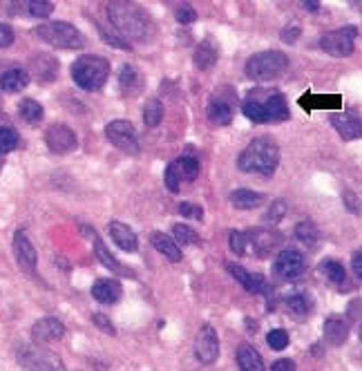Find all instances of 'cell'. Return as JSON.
Wrapping results in <instances>:
<instances>
[{"mask_svg": "<svg viewBox=\"0 0 362 371\" xmlns=\"http://www.w3.org/2000/svg\"><path fill=\"white\" fill-rule=\"evenodd\" d=\"M356 36H358V29L354 25L340 27V29H334V32L322 36L320 47L325 49L329 56L347 58L354 54V49H356Z\"/></svg>", "mask_w": 362, "mask_h": 371, "instance_id": "cell-7", "label": "cell"}, {"mask_svg": "<svg viewBox=\"0 0 362 371\" xmlns=\"http://www.w3.org/2000/svg\"><path fill=\"white\" fill-rule=\"evenodd\" d=\"M107 76H110V63L101 56L87 54V56L76 58L72 63L74 83L80 89H85V92H98V89L105 85Z\"/></svg>", "mask_w": 362, "mask_h": 371, "instance_id": "cell-3", "label": "cell"}, {"mask_svg": "<svg viewBox=\"0 0 362 371\" xmlns=\"http://www.w3.org/2000/svg\"><path fill=\"white\" fill-rule=\"evenodd\" d=\"M351 268H354V273L358 279H362V248L356 250V255L351 257Z\"/></svg>", "mask_w": 362, "mask_h": 371, "instance_id": "cell-49", "label": "cell"}, {"mask_svg": "<svg viewBox=\"0 0 362 371\" xmlns=\"http://www.w3.org/2000/svg\"><path fill=\"white\" fill-rule=\"evenodd\" d=\"M288 67V58L282 52H261L253 54L246 61V74L253 81H273L282 76Z\"/></svg>", "mask_w": 362, "mask_h": 371, "instance_id": "cell-5", "label": "cell"}, {"mask_svg": "<svg viewBox=\"0 0 362 371\" xmlns=\"http://www.w3.org/2000/svg\"><path fill=\"white\" fill-rule=\"evenodd\" d=\"M197 177H199V159L179 157L177 162L168 164L166 168V188L170 193H179L181 182H195Z\"/></svg>", "mask_w": 362, "mask_h": 371, "instance_id": "cell-9", "label": "cell"}, {"mask_svg": "<svg viewBox=\"0 0 362 371\" xmlns=\"http://www.w3.org/2000/svg\"><path fill=\"white\" fill-rule=\"evenodd\" d=\"M270 371H295V363L291 358H279L273 363Z\"/></svg>", "mask_w": 362, "mask_h": 371, "instance_id": "cell-47", "label": "cell"}, {"mask_svg": "<svg viewBox=\"0 0 362 371\" xmlns=\"http://www.w3.org/2000/svg\"><path fill=\"white\" fill-rule=\"evenodd\" d=\"M107 230H110V235H112L114 244L121 250H126V253H135L137 246H139V237H137V233L128 224H123V222H110Z\"/></svg>", "mask_w": 362, "mask_h": 371, "instance_id": "cell-17", "label": "cell"}, {"mask_svg": "<svg viewBox=\"0 0 362 371\" xmlns=\"http://www.w3.org/2000/svg\"><path fill=\"white\" fill-rule=\"evenodd\" d=\"M173 239H175V242H179V244H186V246L199 244V235L186 224H175L173 226Z\"/></svg>", "mask_w": 362, "mask_h": 371, "instance_id": "cell-36", "label": "cell"}, {"mask_svg": "<svg viewBox=\"0 0 362 371\" xmlns=\"http://www.w3.org/2000/svg\"><path fill=\"white\" fill-rule=\"evenodd\" d=\"M266 343H268L270 349L282 351V349H286V347H288V334H286L284 329H273V331H268Z\"/></svg>", "mask_w": 362, "mask_h": 371, "instance_id": "cell-39", "label": "cell"}, {"mask_svg": "<svg viewBox=\"0 0 362 371\" xmlns=\"http://www.w3.org/2000/svg\"><path fill=\"white\" fill-rule=\"evenodd\" d=\"M45 144H47V148L52 150V153H56V155L72 153V150L78 146L76 135H74L67 126H63V123H54L52 128H47Z\"/></svg>", "mask_w": 362, "mask_h": 371, "instance_id": "cell-12", "label": "cell"}, {"mask_svg": "<svg viewBox=\"0 0 362 371\" xmlns=\"http://www.w3.org/2000/svg\"><path fill=\"white\" fill-rule=\"evenodd\" d=\"M345 199H347V206L349 208H354V210H358V206H356V202H354V193H345Z\"/></svg>", "mask_w": 362, "mask_h": 371, "instance_id": "cell-50", "label": "cell"}, {"mask_svg": "<svg viewBox=\"0 0 362 371\" xmlns=\"http://www.w3.org/2000/svg\"><path fill=\"white\" fill-rule=\"evenodd\" d=\"M65 336V325L60 322L56 318H43L38 320L32 329V338L36 345H49V343H56Z\"/></svg>", "mask_w": 362, "mask_h": 371, "instance_id": "cell-16", "label": "cell"}, {"mask_svg": "<svg viewBox=\"0 0 362 371\" xmlns=\"http://www.w3.org/2000/svg\"><path fill=\"white\" fill-rule=\"evenodd\" d=\"M195 18H197V12L193 7H179L177 9V21L181 25H188V23H195Z\"/></svg>", "mask_w": 362, "mask_h": 371, "instance_id": "cell-45", "label": "cell"}, {"mask_svg": "<svg viewBox=\"0 0 362 371\" xmlns=\"http://www.w3.org/2000/svg\"><path fill=\"white\" fill-rule=\"evenodd\" d=\"M179 213L184 217H190V219H204V208L197 204H181Z\"/></svg>", "mask_w": 362, "mask_h": 371, "instance_id": "cell-43", "label": "cell"}, {"mask_svg": "<svg viewBox=\"0 0 362 371\" xmlns=\"http://www.w3.org/2000/svg\"><path fill=\"white\" fill-rule=\"evenodd\" d=\"M150 242H153V246L166 259H170V262H181V257H184L179 246H177V242L173 239V235H166V233H161V230H155V233L150 235Z\"/></svg>", "mask_w": 362, "mask_h": 371, "instance_id": "cell-24", "label": "cell"}, {"mask_svg": "<svg viewBox=\"0 0 362 371\" xmlns=\"http://www.w3.org/2000/svg\"><path fill=\"white\" fill-rule=\"evenodd\" d=\"M18 360L20 365L27 367L29 371H65L60 358L54 351L45 349L43 345H27L18 349Z\"/></svg>", "mask_w": 362, "mask_h": 371, "instance_id": "cell-6", "label": "cell"}, {"mask_svg": "<svg viewBox=\"0 0 362 371\" xmlns=\"http://www.w3.org/2000/svg\"><path fill=\"white\" fill-rule=\"evenodd\" d=\"M248 242L253 246L257 257H266L270 250H275L279 244V235L273 233V230H253L248 235Z\"/></svg>", "mask_w": 362, "mask_h": 371, "instance_id": "cell-20", "label": "cell"}, {"mask_svg": "<svg viewBox=\"0 0 362 371\" xmlns=\"http://www.w3.org/2000/svg\"><path fill=\"white\" fill-rule=\"evenodd\" d=\"M331 126L345 141H354L362 137V121L354 112H331Z\"/></svg>", "mask_w": 362, "mask_h": 371, "instance_id": "cell-15", "label": "cell"}, {"mask_svg": "<svg viewBox=\"0 0 362 371\" xmlns=\"http://www.w3.org/2000/svg\"><path fill=\"white\" fill-rule=\"evenodd\" d=\"M27 83H29V72H25V69H20V67L7 69V72L0 76V87H3L5 92H9V94L25 89Z\"/></svg>", "mask_w": 362, "mask_h": 371, "instance_id": "cell-28", "label": "cell"}, {"mask_svg": "<svg viewBox=\"0 0 362 371\" xmlns=\"http://www.w3.org/2000/svg\"><path fill=\"white\" fill-rule=\"evenodd\" d=\"M286 307L293 311V313H298V316H304L307 311H309V300L302 295V293H298V295H291L288 300H286Z\"/></svg>", "mask_w": 362, "mask_h": 371, "instance_id": "cell-41", "label": "cell"}, {"mask_svg": "<svg viewBox=\"0 0 362 371\" xmlns=\"http://www.w3.org/2000/svg\"><path fill=\"white\" fill-rule=\"evenodd\" d=\"M304 7L309 9V12H318V3H316V0H304Z\"/></svg>", "mask_w": 362, "mask_h": 371, "instance_id": "cell-51", "label": "cell"}, {"mask_svg": "<svg viewBox=\"0 0 362 371\" xmlns=\"http://www.w3.org/2000/svg\"><path fill=\"white\" fill-rule=\"evenodd\" d=\"M228 244H230V250H233L235 255H244L246 246H248V235L241 233V230H233L228 237Z\"/></svg>", "mask_w": 362, "mask_h": 371, "instance_id": "cell-40", "label": "cell"}, {"mask_svg": "<svg viewBox=\"0 0 362 371\" xmlns=\"http://www.w3.org/2000/svg\"><path fill=\"white\" fill-rule=\"evenodd\" d=\"M29 69H32L40 81H54L56 72H58V63L47 54H36L32 58V65H29Z\"/></svg>", "mask_w": 362, "mask_h": 371, "instance_id": "cell-27", "label": "cell"}, {"mask_svg": "<svg viewBox=\"0 0 362 371\" xmlns=\"http://www.w3.org/2000/svg\"><path fill=\"white\" fill-rule=\"evenodd\" d=\"M325 338H327V343L336 347L345 345L349 338V325L342 318H329L325 325Z\"/></svg>", "mask_w": 362, "mask_h": 371, "instance_id": "cell-29", "label": "cell"}, {"mask_svg": "<svg viewBox=\"0 0 362 371\" xmlns=\"http://www.w3.org/2000/svg\"><path fill=\"white\" fill-rule=\"evenodd\" d=\"M320 273L325 275L331 284H342L347 277V270L345 266H342L340 262H334V259H327V262L320 264Z\"/></svg>", "mask_w": 362, "mask_h": 371, "instance_id": "cell-35", "label": "cell"}, {"mask_svg": "<svg viewBox=\"0 0 362 371\" xmlns=\"http://www.w3.org/2000/svg\"><path fill=\"white\" fill-rule=\"evenodd\" d=\"M279 164V148L270 137H259L253 139L237 159L239 170L244 173H253L261 177H270L275 173V168Z\"/></svg>", "mask_w": 362, "mask_h": 371, "instance_id": "cell-2", "label": "cell"}, {"mask_svg": "<svg viewBox=\"0 0 362 371\" xmlns=\"http://www.w3.org/2000/svg\"><path fill=\"white\" fill-rule=\"evenodd\" d=\"M298 36H300V27L298 25H288L284 32H282V41H284V43H293Z\"/></svg>", "mask_w": 362, "mask_h": 371, "instance_id": "cell-48", "label": "cell"}, {"mask_svg": "<svg viewBox=\"0 0 362 371\" xmlns=\"http://www.w3.org/2000/svg\"><path fill=\"white\" fill-rule=\"evenodd\" d=\"M284 213H286V204L282 202V199H275V202L270 204L268 213H266V222L268 224H277L279 219L284 217Z\"/></svg>", "mask_w": 362, "mask_h": 371, "instance_id": "cell-42", "label": "cell"}, {"mask_svg": "<svg viewBox=\"0 0 362 371\" xmlns=\"http://www.w3.org/2000/svg\"><path fill=\"white\" fill-rule=\"evenodd\" d=\"M94 255L98 257L101 264L107 266L110 270H114V273H119V275H132L123 264L119 262V259L112 257V253H110V250L105 248V244L101 242V239H94Z\"/></svg>", "mask_w": 362, "mask_h": 371, "instance_id": "cell-32", "label": "cell"}, {"mask_svg": "<svg viewBox=\"0 0 362 371\" xmlns=\"http://www.w3.org/2000/svg\"><path fill=\"white\" fill-rule=\"evenodd\" d=\"M161 121H164V103L159 98H150L144 107V123L148 128H157Z\"/></svg>", "mask_w": 362, "mask_h": 371, "instance_id": "cell-34", "label": "cell"}, {"mask_svg": "<svg viewBox=\"0 0 362 371\" xmlns=\"http://www.w3.org/2000/svg\"><path fill=\"white\" fill-rule=\"evenodd\" d=\"M34 34L43 43L52 45L56 49H80L85 45L83 34H80L72 23H65V21L43 23L34 29Z\"/></svg>", "mask_w": 362, "mask_h": 371, "instance_id": "cell-4", "label": "cell"}, {"mask_svg": "<svg viewBox=\"0 0 362 371\" xmlns=\"http://www.w3.org/2000/svg\"><path fill=\"white\" fill-rule=\"evenodd\" d=\"M18 146V132L14 128H0V155H7Z\"/></svg>", "mask_w": 362, "mask_h": 371, "instance_id": "cell-38", "label": "cell"}, {"mask_svg": "<svg viewBox=\"0 0 362 371\" xmlns=\"http://www.w3.org/2000/svg\"><path fill=\"white\" fill-rule=\"evenodd\" d=\"M9 12L14 14H25V16H32V18H47L49 14L54 12V5L47 3V0H20V3H14L9 7Z\"/></svg>", "mask_w": 362, "mask_h": 371, "instance_id": "cell-23", "label": "cell"}, {"mask_svg": "<svg viewBox=\"0 0 362 371\" xmlns=\"http://www.w3.org/2000/svg\"><path fill=\"white\" fill-rule=\"evenodd\" d=\"M241 112H244L246 119H250L253 123H268V114H266V107H264V101L255 94H250L244 103H241Z\"/></svg>", "mask_w": 362, "mask_h": 371, "instance_id": "cell-30", "label": "cell"}, {"mask_svg": "<svg viewBox=\"0 0 362 371\" xmlns=\"http://www.w3.org/2000/svg\"><path fill=\"white\" fill-rule=\"evenodd\" d=\"M217 56H219L217 45H215V41H210V38H208V41H204L195 49V65L199 69H208V67H213L217 63Z\"/></svg>", "mask_w": 362, "mask_h": 371, "instance_id": "cell-31", "label": "cell"}, {"mask_svg": "<svg viewBox=\"0 0 362 371\" xmlns=\"http://www.w3.org/2000/svg\"><path fill=\"white\" fill-rule=\"evenodd\" d=\"M264 202H266L264 195L255 193V190H248V188H239L230 193V204L239 210H253V208H259Z\"/></svg>", "mask_w": 362, "mask_h": 371, "instance_id": "cell-26", "label": "cell"}, {"mask_svg": "<svg viewBox=\"0 0 362 371\" xmlns=\"http://www.w3.org/2000/svg\"><path fill=\"white\" fill-rule=\"evenodd\" d=\"M12 43H14V29L5 23H0V47H9Z\"/></svg>", "mask_w": 362, "mask_h": 371, "instance_id": "cell-46", "label": "cell"}, {"mask_svg": "<svg viewBox=\"0 0 362 371\" xmlns=\"http://www.w3.org/2000/svg\"><path fill=\"white\" fill-rule=\"evenodd\" d=\"M18 112H20V117H23L27 123H32V126L43 121V114H45L43 112V105H40L38 101H34V98H25V101H20Z\"/></svg>", "mask_w": 362, "mask_h": 371, "instance_id": "cell-33", "label": "cell"}, {"mask_svg": "<svg viewBox=\"0 0 362 371\" xmlns=\"http://www.w3.org/2000/svg\"><path fill=\"white\" fill-rule=\"evenodd\" d=\"M195 356L201 365H213L219 358V338L210 325H201L195 338Z\"/></svg>", "mask_w": 362, "mask_h": 371, "instance_id": "cell-11", "label": "cell"}, {"mask_svg": "<svg viewBox=\"0 0 362 371\" xmlns=\"http://www.w3.org/2000/svg\"><path fill=\"white\" fill-rule=\"evenodd\" d=\"M261 101H264L266 107V114H268V121H286L288 119V105H286V98L282 96L275 89H268V92L261 96Z\"/></svg>", "mask_w": 362, "mask_h": 371, "instance_id": "cell-21", "label": "cell"}, {"mask_svg": "<svg viewBox=\"0 0 362 371\" xmlns=\"http://www.w3.org/2000/svg\"><path fill=\"white\" fill-rule=\"evenodd\" d=\"M237 96L233 87H217L208 101V119L217 126H228L233 121V110H235Z\"/></svg>", "mask_w": 362, "mask_h": 371, "instance_id": "cell-8", "label": "cell"}, {"mask_svg": "<svg viewBox=\"0 0 362 371\" xmlns=\"http://www.w3.org/2000/svg\"><path fill=\"white\" fill-rule=\"evenodd\" d=\"M295 237L300 239L302 244L313 246L318 242V228L311 222H302V224L295 226Z\"/></svg>", "mask_w": 362, "mask_h": 371, "instance_id": "cell-37", "label": "cell"}, {"mask_svg": "<svg viewBox=\"0 0 362 371\" xmlns=\"http://www.w3.org/2000/svg\"><path fill=\"white\" fill-rule=\"evenodd\" d=\"M304 266H307V262H304V255L302 253H298V250H282L273 264V270L282 279H295L302 275Z\"/></svg>", "mask_w": 362, "mask_h": 371, "instance_id": "cell-13", "label": "cell"}, {"mask_svg": "<svg viewBox=\"0 0 362 371\" xmlns=\"http://www.w3.org/2000/svg\"><path fill=\"white\" fill-rule=\"evenodd\" d=\"M226 268L230 270V275H233V277L237 279V282L248 291V293H261V291L266 288V279H264V275L250 273V270L241 268V266H237V264H226Z\"/></svg>", "mask_w": 362, "mask_h": 371, "instance_id": "cell-19", "label": "cell"}, {"mask_svg": "<svg viewBox=\"0 0 362 371\" xmlns=\"http://www.w3.org/2000/svg\"><path fill=\"white\" fill-rule=\"evenodd\" d=\"M237 365L241 371H264V360L257 354V349L248 343H241L237 347Z\"/></svg>", "mask_w": 362, "mask_h": 371, "instance_id": "cell-25", "label": "cell"}, {"mask_svg": "<svg viewBox=\"0 0 362 371\" xmlns=\"http://www.w3.org/2000/svg\"><path fill=\"white\" fill-rule=\"evenodd\" d=\"M14 255H16L18 266L23 268L25 273H34L36 262H38V255H36L34 244L29 242L23 230H18V233L14 235Z\"/></svg>", "mask_w": 362, "mask_h": 371, "instance_id": "cell-14", "label": "cell"}, {"mask_svg": "<svg viewBox=\"0 0 362 371\" xmlns=\"http://www.w3.org/2000/svg\"><path fill=\"white\" fill-rule=\"evenodd\" d=\"M119 87L126 96H137L144 87V78H141L139 69L132 65H123L119 69Z\"/></svg>", "mask_w": 362, "mask_h": 371, "instance_id": "cell-22", "label": "cell"}, {"mask_svg": "<svg viewBox=\"0 0 362 371\" xmlns=\"http://www.w3.org/2000/svg\"><path fill=\"white\" fill-rule=\"evenodd\" d=\"M105 137H107L110 144L119 150H123L126 155H139V141H137L135 126L130 121H126V119L110 121L107 128H105Z\"/></svg>", "mask_w": 362, "mask_h": 371, "instance_id": "cell-10", "label": "cell"}, {"mask_svg": "<svg viewBox=\"0 0 362 371\" xmlns=\"http://www.w3.org/2000/svg\"><path fill=\"white\" fill-rule=\"evenodd\" d=\"M92 322H94L101 331H105L107 336H114V334H117V329L112 327V322H110V318L103 316V313H94V316H92Z\"/></svg>", "mask_w": 362, "mask_h": 371, "instance_id": "cell-44", "label": "cell"}, {"mask_svg": "<svg viewBox=\"0 0 362 371\" xmlns=\"http://www.w3.org/2000/svg\"><path fill=\"white\" fill-rule=\"evenodd\" d=\"M107 16L112 25L130 41H148L155 32L150 14L135 3H126V0L123 3H110Z\"/></svg>", "mask_w": 362, "mask_h": 371, "instance_id": "cell-1", "label": "cell"}, {"mask_svg": "<svg viewBox=\"0 0 362 371\" xmlns=\"http://www.w3.org/2000/svg\"><path fill=\"white\" fill-rule=\"evenodd\" d=\"M121 295H123V288H121L117 279L103 277V279H96L92 286V297L101 304H114L121 300Z\"/></svg>", "mask_w": 362, "mask_h": 371, "instance_id": "cell-18", "label": "cell"}]
</instances>
